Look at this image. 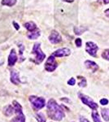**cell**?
<instances>
[{
    "label": "cell",
    "instance_id": "obj_5",
    "mask_svg": "<svg viewBox=\"0 0 109 122\" xmlns=\"http://www.w3.org/2000/svg\"><path fill=\"white\" fill-rule=\"evenodd\" d=\"M78 97H79V99H81V101H82L85 105L88 106V107L91 108V109H93V110L98 109V107H99L98 104H97L95 102H94V100L91 99V98L89 97V96H87L82 93H78Z\"/></svg>",
    "mask_w": 109,
    "mask_h": 122
},
{
    "label": "cell",
    "instance_id": "obj_1",
    "mask_svg": "<svg viewBox=\"0 0 109 122\" xmlns=\"http://www.w3.org/2000/svg\"><path fill=\"white\" fill-rule=\"evenodd\" d=\"M47 116L51 120L59 121H62L65 117V113L62 107L57 103L55 99H51L47 104Z\"/></svg>",
    "mask_w": 109,
    "mask_h": 122
},
{
    "label": "cell",
    "instance_id": "obj_3",
    "mask_svg": "<svg viewBox=\"0 0 109 122\" xmlns=\"http://www.w3.org/2000/svg\"><path fill=\"white\" fill-rule=\"evenodd\" d=\"M29 101L30 102L32 108L36 112L42 109L46 106V100L44 98H42V97L30 95L29 97Z\"/></svg>",
    "mask_w": 109,
    "mask_h": 122
},
{
    "label": "cell",
    "instance_id": "obj_30",
    "mask_svg": "<svg viewBox=\"0 0 109 122\" xmlns=\"http://www.w3.org/2000/svg\"><path fill=\"white\" fill-rule=\"evenodd\" d=\"M104 13H105V15H106L107 16H108V18H109V8H108V9H107L106 11H104Z\"/></svg>",
    "mask_w": 109,
    "mask_h": 122
},
{
    "label": "cell",
    "instance_id": "obj_31",
    "mask_svg": "<svg viewBox=\"0 0 109 122\" xmlns=\"http://www.w3.org/2000/svg\"><path fill=\"white\" fill-rule=\"evenodd\" d=\"M63 1H64V2H68V3H73L74 0H63Z\"/></svg>",
    "mask_w": 109,
    "mask_h": 122
},
{
    "label": "cell",
    "instance_id": "obj_16",
    "mask_svg": "<svg viewBox=\"0 0 109 122\" xmlns=\"http://www.w3.org/2000/svg\"><path fill=\"white\" fill-rule=\"evenodd\" d=\"M91 117H92V119L94 122H102L99 115L98 112L96 110H93L92 113H91Z\"/></svg>",
    "mask_w": 109,
    "mask_h": 122
},
{
    "label": "cell",
    "instance_id": "obj_13",
    "mask_svg": "<svg viewBox=\"0 0 109 122\" xmlns=\"http://www.w3.org/2000/svg\"><path fill=\"white\" fill-rule=\"evenodd\" d=\"M3 113L5 117H11L14 113H15V108H14L13 105H7L3 107Z\"/></svg>",
    "mask_w": 109,
    "mask_h": 122
},
{
    "label": "cell",
    "instance_id": "obj_9",
    "mask_svg": "<svg viewBox=\"0 0 109 122\" xmlns=\"http://www.w3.org/2000/svg\"><path fill=\"white\" fill-rule=\"evenodd\" d=\"M71 54L70 49L67 48V47H64V48H60L56 50L55 52H53L52 56L55 57H66L68 56Z\"/></svg>",
    "mask_w": 109,
    "mask_h": 122
},
{
    "label": "cell",
    "instance_id": "obj_4",
    "mask_svg": "<svg viewBox=\"0 0 109 122\" xmlns=\"http://www.w3.org/2000/svg\"><path fill=\"white\" fill-rule=\"evenodd\" d=\"M32 54L35 56L34 60L32 61L37 64H41V63L44 60V59L46 58V55L43 53V51L41 49L40 43H35V44L33 45V50H32Z\"/></svg>",
    "mask_w": 109,
    "mask_h": 122
},
{
    "label": "cell",
    "instance_id": "obj_11",
    "mask_svg": "<svg viewBox=\"0 0 109 122\" xmlns=\"http://www.w3.org/2000/svg\"><path fill=\"white\" fill-rule=\"evenodd\" d=\"M17 61V55L15 49H11V52L8 56V66L11 67L16 63Z\"/></svg>",
    "mask_w": 109,
    "mask_h": 122
},
{
    "label": "cell",
    "instance_id": "obj_18",
    "mask_svg": "<svg viewBox=\"0 0 109 122\" xmlns=\"http://www.w3.org/2000/svg\"><path fill=\"white\" fill-rule=\"evenodd\" d=\"M17 0H3L2 1V5L7 6V7H13L16 3Z\"/></svg>",
    "mask_w": 109,
    "mask_h": 122
},
{
    "label": "cell",
    "instance_id": "obj_28",
    "mask_svg": "<svg viewBox=\"0 0 109 122\" xmlns=\"http://www.w3.org/2000/svg\"><path fill=\"white\" fill-rule=\"evenodd\" d=\"M12 24H13V25H14V28L16 29V30H19V29H20V26H19L18 24L16 22V21H13Z\"/></svg>",
    "mask_w": 109,
    "mask_h": 122
},
{
    "label": "cell",
    "instance_id": "obj_12",
    "mask_svg": "<svg viewBox=\"0 0 109 122\" xmlns=\"http://www.w3.org/2000/svg\"><path fill=\"white\" fill-rule=\"evenodd\" d=\"M85 66H86V68L91 70V72H95L99 69L98 64H97L95 62L91 61V60H86L85 61Z\"/></svg>",
    "mask_w": 109,
    "mask_h": 122
},
{
    "label": "cell",
    "instance_id": "obj_2",
    "mask_svg": "<svg viewBox=\"0 0 109 122\" xmlns=\"http://www.w3.org/2000/svg\"><path fill=\"white\" fill-rule=\"evenodd\" d=\"M12 105L15 108V113L16 114V116L12 118L10 122H25V116L23 113V108L21 104L16 100H14L12 102Z\"/></svg>",
    "mask_w": 109,
    "mask_h": 122
},
{
    "label": "cell",
    "instance_id": "obj_7",
    "mask_svg": "<svg viewBox=\"0 0 109 122\" xmlns=\"http://www.w3.org/2000/svg\"><path fill=\"white\" fill-rule=\"evenodd\" d=\"M99 50L98 46L93 42H87L86 44V51L89 55L93 57L97 56V51Z\"/></svg>",
    "mask_w": 109,
    "mask_h": 122
},
{
    "label": "cell",
    "instance_id": "obj_17",
    "mask_svg": "<svg viewBox=\"0 0 109 122\" xmlns=\"http://www.w3.org/2000/svg\"><path fill=\"white\" fill-rule=\"evenodd\" d=\"M101 115L105 121H109V110L104 108L101 110Z\"/></svg>",
    "mask_w": 109,
    "mask_h": 122
},
{
    "label": "cell",
    "instance_id": "obj_20",
    "mask_svg": "<svg viewBox=\"0 0 109 122\" xmlns=\"http://www.w3.org/2000/svg\"><path fill=\"white\" fill-rule=\"evenodd\" d=\"M79 79V82H78V86L80 87H86L87 85V81L86 79L84 77V76H78Z\"/></svg>",
    "mask_w": 109,
    "mask_h": 122
},
{
    "label": "cell",
    "instance_id": "obj_10",
    "mask_svg": "<svg viewBox=\"0 0 109 122\" xmlns=\"http://www.w3.org/2000/svg\"><path fill=\"white\" fill-rule=\"evenodd\" d=\"M10 81L14 85H18L21 84V79H20V73L19 72L15 70L11 71V73H10Z\"/></svg>",
    "mask_w": 109,
    "mask_h": 122
},
{
    "label": "cell",
    "instance_id": "obj_21",
    "mask_svg": "<svg viewBox=\"0 0 109 122\" xmlns=\"http://www.w3.org/2000/svg\"><path fill=\"white\" fill-rule=\"evenodd\" d=\"M87 30V28H84V27H75L74 28V33L77 35H81L85 31Z\"/></svg>",
    "mask_w": 109,
    "mask_h": 122
},
{
    "label": "cell",
    "instance_id": "obj_19",
    "mask_svg": "<svg viewBox=\"0 0 109 122\" xmlns=\"http://www.w3.org/2000/svg\"><path fill=\"white\" fill-rule=\"evenodd\" d=\"M35 119L37 120V122H47L45 115L42 112H38V113L35 114Z\"/></svg>",
    "mask_w": 109,
    "mask_h": 122
},
{
    "label": "cell",
    "instance_id": "obj_25",
    "mask_svg": "<svg viewBox=\"0 0 109 122\" xmlns=\"http://www.w3.org/2000/svg\"><path fill=\"white\" fill-rule=\"evenodd\" d=\"M75 44H76V46L77 47H81L82 46V41L81 38H77L76 40H75Z\"/></svg>",
    "mask_w": 109,
    "mask_h": 122
},
{
    "label": "cell",
    "instance_id": "obj_27",
    "mask_svg": "<svg viewBox=\"0 0 109 122\" xmlns=\"http://www.w3.org/2000/svg\"><path fill=\"white\" fill-rule=\"evenodd\" d=\"M79 121H80V122H90L89 120H87L86 117H80V118H79Z\"/></svg>",
    "mask_w": 109,
    "mask_h": 122
},
{
    "label": "cell",
    "instance_id": "obj_24",
    "mask_svg": "<svg viewBox=\"0 0 109 122\" xmlns=\"http://www.w3.org/2000/svg\"><path fill=\"white\" fill-rule=\"evenodd\" d=\"M68 84L69 86H74L76 84V79L74 77H71L70 79L68 81Z\"/></svg>",
    "mask_w": 109,
    "mask_h": 122
},
{
    "label": "cell",
    "instance_id": "obj_15",
    "mask_svg": "<svg viewBox=\"0 0 109 122\" xmlns=\"http://www.w3.org/2000/svg\"><path fill=\"white\" fill-rule=\"evenodd\" d=\"M41 35V32L39 29H37L36 31H33V32H29L27 34L28 38L31 40H34V39H37V38H39V36Z\"/></svg>",
    "mask_w": 109,
    "mask_h": 122
},
{
    "label": "cell",
    "instance_id": "obj_6",
    "mask_svg": "<svg viewBox=\"0 0 109 122\" xmlns=\"http://www.w3.org/2000/svg\"><path fill=\"white\" fill-rule=\"evenodd\" d=\"M57 67H58V64H57L56 60L55 59L54 56H51L47 59V62L45 63V69L47 71V72H54V71L56 69Z\"/></svg>",
    "mask_w": 109,
    "mask_h": 122
},
{
    "label": "cell",
    "instance_id": "obj_22",
    "mask_svg": "<svg viewBox=\"0 0 109 122\" xmlns=\"http://www.w3.org/2000/svg\"><path fill=\"white\" fill-rule=\"evenodd\" d=\"M18 46H19V49H20V59H21V61H24L25 60V58L23 56V54H24V51H25V46L21 43H19L18 44Z\"/></svg>",
    "mask_w": 109,
    "mask_h": 122
},
{
    "label": "cell",
    "instance_id": "obj_26",
    "mask_svg": "<svg viewBox=\"0 0 109 122\" xmlns=\"http://www.w3.org/2000/svg\"><path fill=\"white\" fill-rule=\"evenodd\" d=\"M100 103L102 104V105H107V104L108 103V99H102L100 100Z\"/></svg>",
    "mask_w": 109,
    "mask_h": 122
},
{
    "label": "cell",
    "instance_id": "obj_29",
    "mask_svg": "<svg viewBox=\"0 0 109 122\" xmlns=\"http://www.w3.org/2000/svg\"><path fill=\"white\" fill-rule=\"evenodd\" d=\"M99 3H103L104 4H108L109 3V0H98Z\"/></svg>",
    "mask_w": 109,
    "mask_h": 122
},
{
    "label": "cell",
    "instance_id": "obj_23",
    "mask_svg": "<svg viewBox=\"0 0 109 122\" xmlns=\"http://www.w3.org/2000/svg\"><path fill=\"white\" fill-rule=\"evenodd\" d=\"M102 58L106 60H108L109 61V49H107V50L104 51V52L102 53Z\"/></svg>",
    "mask_w": 109,
    "mask_h": 122
},
{
    "label": "cell",
    "instance_id": "obj_8",
    "mask_svg": "<svg viewBox=\"0 0 109 122\" xmlns=\"http://www.w3.org/2000/svg\"><path fill=\"white\" fill-rule=\"evenodd\" d=\"M49 41L51 42V43L52 44H57V43H59L62 41V38H61V35L57 32L56 30H52L49 36Z\"/></svg>",
    "mask_w": 109,
    "mask_h": 122
},
{
    "label": "cell",
    "instance_id": "obj_14",
    "mask_svg": "<svg viewBox=\"0 0 109 122\" xmlns=\"http://www.w3.org/2000/svg\"><path fill=\"white\" fill-rule=\"evenodd\" d=\"M24 26H25V28L29 32H33V31H36L38 29L36 24L34 22H33V21H29V22L25 23V25H24Z\"/></svg>",
    "mask_w": 109,
    "mask_h": 122
}]
</instances>
